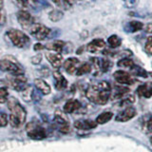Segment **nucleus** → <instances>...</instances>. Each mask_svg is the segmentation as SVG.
<instances>
[{"instance_id": "1", "label": "nucleus", "mask_w": 152, "mask_h": 152, "mask_svg": "<svg viewBox=\"0 0 152 152\" xmlns=\"http://www.w3.org/2000/svg\"><path fill=\"white\" fill-rule=\"evenodd\" d=\"M111 89V86L108 82L100 81L89 86L86 90V96L91 103L103 106L110 99Z\"/></svg>"}, {"instance_id": "2", "label": "nucleus", "mask_w": 152, "mask_h": 152, "mask_svg": "<svg viewBox=\"0 0 152 152\" xmlns=\"http://www.w3.org/2000/svg\"><path fill=\"white\" fill-rule=\"evenodd\" d=\"M8 108L10 109L9 123L13 128L21 127L26 122L27 111L14 97H9L8 99Z\"/></svg>"}, {"instance_id": "3", "label": "nucleus", "mask_w": 152, "mask_h": 152, "mask_svg": "<svg viewBox=\"0 0 152 152\" xmlns=\"http://www.w3.org/2000/svg\"><path fill=\"white\" fill-rule=\"evenodd\" d=\"M0 69L10 74H25V69L12 56H5L0 60Z\"/></svg>"}, {"instance_id": "4", "label": "nucleus", "mask_w": 152, "mask_h": 152, "mask_svg": "<svg viewBox=\"0 0 152 152\" xmlns=\"http://www.w3.org/2000/svg\"><path fill=\"white\" fill-rule=\"evenodd\" d=\"M7 36L11 40L13 46L17 48H26L30 44V37H28L25 32H23L16 28H10L7 31Z\"/></svg>"}, {"instance_id": "5", "label": "nucleus", "mask_w": 152, "mask_h": 152, "mask_svg": "<svg viewBox=\"0 0 152 152\" xmlns=\"http://www.w3.org/2000/svg\"><path fill=\"white\" fill-rule=\"evenodd\" d=\"M26 131L28 138L32 140H43L48 137L47 130L38 122H30L26 126Z\"/></svg>"}, {"instance_id": "6", "label": "nucleus", "mask_w": 152, "mask_h": 152, "mask_svg": "<svg viewBox=\"0 0 152 152\" xmlns=\"http://www.w3.org/2000/svg\"><path fill=\"white\" fill-rule=\"evenodd\" d=\"M31 35H32L35 39L42 41L45 40L46 38H48L51 33V30L50 28H48L47 26L43 25L40 23H34L33 25L28 28Z\"/></svg>"}, {"instance_id": "7", "label": "nucleus", "mask_w": 152, "mask_h": 152, "mask_svg": "<svg viewBox=\"0 0 152 152\" xmlns=\"http://www.w3.org/2000/svg\"><path fill=\"white\" fill-rule=\"evenodd\" d=\"M8 83L9 86L16 90V91L21 92L23 91L28 87V79L25 76V74H18V75H14V74H10L8 76Z\"/></svg>"}, {"instance_id": "8", "label": "nucleus", "mask_w": 152, "mask_h": 152, "mask_svg": "<svg viewBox=\"0 0 152 152\" xmlns=\"http://www.w3.org/2000/svg\"><path fill=\"white\" fill-rule=\"evenodd\" d=\"M54 124L56 125L58 130L63 133V134H66L70 131V127L68 123V119H66L64 115V113H62L60 110H57L54 115Z\"/></svg>"}, {"instance_id": "9", "label": "nucleus", "mask_w": 152, "mask_h": 152, "mask_svg": "<svg viewBox=\"0 0 152 152\" xmlns=\"http://www.w3.org/2000/svg\"><path fill=\"white\" fill-rule=\"evenodd\" d=\"M16 17H17V20H18L19 24L28 31V28L35 23L34 17H33L28 12L25 11V10L19 11L16 13Z\"/></svg>"}, {"instance_id": "10", "label": "nucleus", "mask_w": 152, "mask_h": 152, "mask_svg": "<svg viewBox=\"0 0 152 152\" xmlns=\"http://www.w3.org/2000/svg\"><path fill=\"white\" fill-rule=\"evenodd\" d=\"M113 77L117 83L121 85H133L136 82V80L132 77V75L125 70L115 71V72L113 73Z\"/></svg>"}, {"instance_id": "11", "label": "nucleus", "mask_w": 152, "mask_h": 152, "mask_svg": "<svg viewBox=\"0 0 152 152\" xmlns=\"http://www.w3.org/2000/svg\"><path fill=\"white\" fill-rule=\"evenodd\" d=\"M137 114L136 109L133 107H126L124 110H122L121 112H119L116 117H115V120L117 122H121V123H125L131 120L132 118H134Z\"/></svg>"}, {"instance_id": "12", "label": "nucleus", "mask_w": 152, "mask_h": 152, "mask_svg": "<svg viewBox=\"0 0 152 152\" xmlns=\"http://www.w3.org/2000/svg\"><path fill=\"white\" fill-rule=\"evenodd\" d=\"M46 58L50 62V64L55 69H59L63 64V56L59 52H55L52 50L46 51Z\"/></svg>"}, {"instance_id": "13", "label": "nucleus", "mask_w": 152, "mask_h": 152, "mask_svg": "<svg viewBox=\"0 0 152 152\" xmlns=\"http://www.w3.org/2000/svg\"><path fill=\"white\" fill-rule=\"evenodd\" d=\"M79 66H80V60L78 58H76V57L68 58L63 64L65 70L69 74H75L79 68Z\"/></svg>"}, {"instance_id": "14", "label": "nucleus", "mask_w": 152, "mask_h": 152, "mask_svg": "<svg viewBox=\"0 0 152 152\" xmlns=\"http://www.w3.org/2000/svg\"><path fill=\"white\" fill-rule=\"evenodd\" d=\"M106 47V42L104 39L101 38H97L92 41H90L87 45V50L90 53H96L99 50H102Z\"/></svg>"}, {"instance_id": "15", "label": "nucleus", "mask_w": 152, "mask_h": 152, "mask_svg": "<svg viewBox=\"0 0 152 152\" xmlns=\"http://www.w3.org/2000/svg\"><path fill=\"white\" fill-rule=\"evenodd\" d=\"M98 124L92 120H77L74 122V127L79 130H89L96 127Z\"/></svg>"}, {"instance_id": "16", "label": "nucleus", "mask_w": 152, "mask_h": 152, "mask_svg": "<svg viewBox=\"0 0 152 152\" xmlns=\"http://www.w3.org/2000/svg\"><path fill=\"white\" fill-rule=\"evenodd\" d=\"M54 78V86L57 90H63L68 87V81L64 77V75L59 71H54L53 72Z\"/></svg>"}, {"instance_id": "17", "label": "nucleus", "mask_w": 152, "mask_h": 152, "mask_svg": "<svg viewBox=\"0 0 152 152\" xmlns=\"http://www.w3.org/2000/svg\"><path fill=\"white\" fill-rule=\"evenodd\" d=\"M82 107L81 103L76 99H70L64 104V112L65 113H74L78 111Z\"/></svg>"}, {"instance_id": "18", "label": "nucleus", "mask_w": 152, "mask_h": 152, "mask_svg": "<svg viewBox=\"0 0 152 152\" xmlns=\"http://www.w3.org/2000/svg\"><path fill=\"white\" fill-rule=\"evenodd\" d=\"M66 43L61 40H54L45 46V48L48 50H52L55 52H59V53L63 52L66 50Z\"/></svg>"}, {"instance_id": "19", "label": "nucleus", "mask_w": 152, "mask_h": 152, "mask_svg": "<svg viewBox=\"0 0 152 152\" xmlns=\"http://www.w3.org/2000/svg\"><path fill=\"white\" fill-rule=\"evenodd\" d=\"M144 28V24L141 21H137V20H131L129 22L126 23V25L125 26L124 31L127 33H134L139 31H142Z\"/></svg>"}, {"instance_id": "20", "label": "nucleus", "mask_w": 152, "mask_h": 152, "mask_svg": "<svg viewBox=\"0 0 152 152\" xmlns=\"http://www.w3.org/2000/svg\"><path fill=\"white\" fill-rule=\"evenodd\" d=\"M137 94L144 98H150L152 96V83H145L137 88Z\"/></svg>"}, {"instance_id": "21", "label": "nucleus", "mask_w": 152, "mask_h": 152, "mask_svg": "<svg viewBox=\"0 0 152 152\" xmlns=\"http://www.w3.org/2000/svg\"><path fill=\"white\" fill-rule=\"evenodd\" d=\"M34 87L38 89V91H40L43 95H48L51 91L50 86L48 84L46 81L40 78H37L34 80Z\"/></svg>"}, {"instance_id": "22", "label": "nucleus", "mask_w": 152, "mask_h": 152, "mask_svg": "<svg viewBox=\"0 0 152 152\" xmlns=\"http://www.w3.org/2000/svg\"><path fill=\"white\" fill-rule=\"evenodd\" d=\"M129 92V89L126 87H115L113 89H111V94H110V98L112 100H118V99H122L123 97H125L126 94Z\"/></svg>"}, {"instance_id": "23", "label": "nucleus", "mask_w": 152, "mask_h": 152, "mask_svg": "<svg viewBox=\"0 0 152 152\" xmlns=\"http://www.w3.org/2000/svg\"><path fill=\"white\" fill-rule=\"evenodd\" d=\"M8 86L5 80H0V104H4L8 101L9 99V91H8Z\"/></svg>"}, {"instance_id": "24", "label": "nucleus", "mask_w": 152, "mask_h": 152, "mask_svg": "<svg viewBox=\"0 0 152 152\" xmlns=\"http://www.w3.org/2000/svg\"><path fill=\"white\" fill-rule=\"evenodd\" d=\"M142 130L145 133L152 132V116L145 115L142 119Z\"/></svg>"}, {"instance_id": "25", "label": "nucleus", "mask_w": 152, "mask_h": 152, "mask_svg": "<svg viewBox=\"0 0 152 152\" xmlns=\"http://www.w3.org/2000/svg\"><path fill=\"white\" fill-rule=\"evenodd\" d=\"M129 69H130L131 75L139 76V77H142V78H146L147 76H148V73H147V71L145 69H142V66H138L136 64L133 65Z\"/></svg>"}, {"instance_id": "26", "label": "nucleus", "mask_w": 152, "mask_h": 152, "mask_svg": "<svg viewBox=\"0 0 152 152\" xmlns=\"http://www.w3.org/2000/svg\"><path fill=\"white\" fill-rule=\"evenodd\" d=\"M113 117V113L110 111H106L101 113L100 115L96 118V123L99 125H104V124H107L109 122Z\"/></svg>"}, {"instance_id": "27", "label": "nucleus", "mask_w": 152, "mask_h": 152, "mask_svg": "<svg viewBox=\"0 0 152 152\" xmlns=\"http://www.w3.org/2000/svg\"><path fill=\"white\" fill-rule=\"evenodd\" d=\"M91 70H92L91 64L88 63V62H87V63H83V64H81L79 66V68H78V69H77V71H76L75 74L77 76H82L84 74L89 73Z\"/></svg>"}, {"instance_id": "28", "label": "nucleus", "mask_w": 152, "mask_h": 152, "mask_svg": "<svg viewBox=\"0 0 152 152\" xmlns=\"http://www.w3.org/2000/svg\"><path fill=\"white\" fill-rule=\"evenodd\" d=\"M64 16V12L60 10H52L49 13V18L52 22H58Z\"/></svg>"}, {"instance_id": "29", "label": "nucleus", "mask_w": 152, "mask_h": 152, "mask_svg": "<svg viewBox=\"0 0 152 152\" xmlns=\"http://www.w3.org/2000/svg\"><path fill=\"white\" fill-rule=\"evenodd\" d=\"M134 64H135L134 61L130 58H128V57H123V58L119 60L117 63L118 66L124 68V69H130Z\"/></svg>"}, {"instance_id": "30", "label": "nucleus", "mask_w": 152, "mask_h": 152, "mask_svg": "<svg viewBox=\"0 0 152 152\" xmlns=\"http://www.w3.org/2000/svg\"><path fill=\"white\" fill-rule=\"evenodd\" d=\"M107 43H108V45L112 48V49H116V48H118V47H120V46H121L122 40H121V38L119 37L118 35L113 34V35H111L110 37H108Z\"/></svg>"}, {"instance_id": "31", "label": "nucleus", "mask_w": 152, "mask_h": 152, "mask_svg": "<svg viewBox=\"0 0 152 152\" xmlns=\"http://www.w3.org/2000/svg\"><path fill=\"white\" fill-rule=\"evenodd\" d=\"M20 93L22 94V97H23V99L25 100L26 102H30V101H31V100H32L33 89H32V88L31 87L30 85H28V87L25 89H24L23 91H21Z\"/></svg>"}, {"instance_id": "32", "label": "nucleus", "mask_w": 152, "mask_h": 152, "mask_svg": "<svg viewBox=\"0 0 152 152\" xmlns=\"http://www.w3.org/2000/svg\"><path fill=\"white\" fill-rule=\"evenodd\" d=\"M52 2H53L57 7L61 10H69L71 8V3L69 0H52Z\"/></svg>"}, {"instance_id": "33", "label": "nucleus", "mask_w": 152, "mask_h": 152, "mask_svg": "<svg viewBox=\"0 0 152 152\" xmlns=\"http://www.w3.org/2000/svg\"><path fill=\"white\" fill-rule=\"evenodd\" d=\"M6 23V11L4 9V0H0V26Z\"/></svg>"}, {"instance_id": "34", "label": "nucleus", "mask_w": 152, "mask_h": 152, "mask_svg": "<svg viewBox=\"0 0 152 152\" xmlns=\"http://www.w3.org/2000/svg\"><path fill=\"white\" fill-rule=\"evenodd\" d=\"M145 50L147 54L152 56V35H150L146 39V42L145 44Z\"/></svg>"}, {"instance_id": "35", "label": "nucleus", "mask_w": 152, "mask_h": 152, "mask_svg": "<svg viewBox=\"0 0 152 152\" xmlns=\"http://www.w3.org/2000/svg\"><path fill=\"white\" fill-rule=\"evenodd\" d=\"M9 124V117L5 112H0V127L7 126Z\"/></svg>"}, {"instance_id": "36", "label": "nucleus", "mask_w": 152, "mask_h": 152, "mask_svg": "<svg viewBox=\"0 0 152 152\" xmlns=\"http://www.w3.org/2000/svg\"><path fill=\"white\" fill-rule=\"evenodd\" d=\"M16 1L19 4V6L24 9L31 7V0H16Z\"/></svg>"}, {"instance_id": "37", "label": "nucleus", "mask_w": 152, "mask_h": 152, "mask_svg": "<svg viewBox=\"0 0 152 152\" xmlns=\"http://www.w3.org/2000/svg\"><path fill=\"white\" fill-rule=\"evenodd\" d=\"M42 60V55L39 53V54H36L35 56H33L32 57V59H31V62L33 64H35V65H38V64H40V62Z\"/></svg>"}, {"instance_id": "38", "label": "nucleus", "mask_w": 152, "mask_h": 152, "mask_svg": "<svg viewBox=\"0 0 152 152\" xmlns=\"http://www.w3.org/2000/svg\"><path fill=\"white\" fill-rule=\"evenodd\" d=\"M146 33H149V34H151L152 33V24L151 23H148L146 24L145 26H144V28H142Z\"/></svg>"}, {"instance_id": "39", "label": "nucleus", "mask_w": 152, "mask_h": 152, "mask_svg": "<svg viewBox=\"0 0 152 152\" xmlns=\"http://www.w3.org/2000/svg\"><path fill=\"white\" fill-rule=\"evenodd\" d=\"M33 49H34V50L36 51H39V50H42L45 49V46L42 45L41 43H36V44L33 46Z\"/></svg>"}, {"instance_id": "40", "label": "nucleus", "mask_w": 152, "mask_h": 152, "mask_svg": "<svg viewBox=\"0 0 152 152\" xmlns=\"http://www.w3.org/2000/svg\"><path fill=\"white\" fill-rule=\"evenodd\" d=\"M136 2H137V0H127L126 5H127V7H133V6H135Z\"/></svg>"}, {"instance_id": "41", "label": "nucleus", "mask_w": 152, "mask_h": 152, "mask_svg": "<svg viewBox=\"0 0 152 152\" xmlns=\"http://www.w3.org/2000/svg\"><path fill=\"white\" fill-rule=\"evenodd\" d=\"M150 142H151V145H152V136L150 137Z\"/></svg>"}, {"instance_id": "42", "label": "nucleus", "mask_w": 152, "mask_h": 152, "mask_svg": "<svg viewBox=\"0 0 152 152\" xmlns=\"http://www.w3.org/2000/svg\"><path fill=\"white\" fill-rule=\"evenodd\" d=\"M149 75H150L151 77H152V71H151V72H149Z\"/></svg>"}]
</instances>
